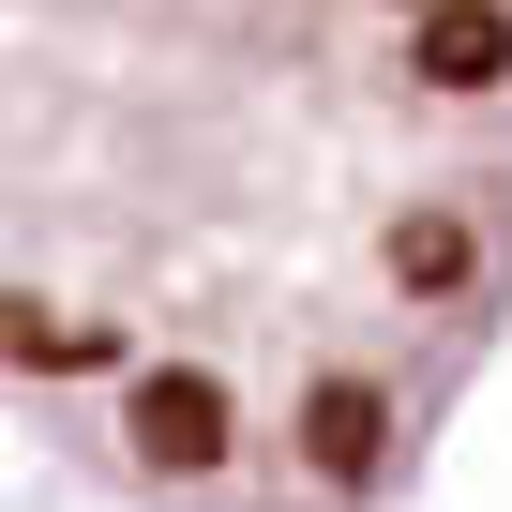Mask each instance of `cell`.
I'll use <instances>...</instances> for the list:
<instances>
[{"mask_svg":"<svg viewBox=\"0 0 512 512\" xmlns=\"http://www.w3.org/2000/svg\"><path fill=\"white\" fill-rule=\"evenodd\" d=\"M512 272V0H0V407L196 512H362Z\"/></svg>","mask_w":512,"mask_h":512,"instance_id":"1","label":"cell"}]
</instances>
